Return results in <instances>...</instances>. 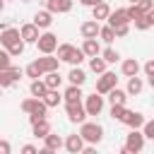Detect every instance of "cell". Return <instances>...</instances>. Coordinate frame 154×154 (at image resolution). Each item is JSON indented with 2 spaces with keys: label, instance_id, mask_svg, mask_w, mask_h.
Listing matches in <instances>:
<instances>
[{
  "label": "cell",
  "instance_id": "cell-12",
  "mask_svg": "<svg viewBox=\"0 0 154 154\" xmlns=\"http://www.w3.org/2000/svg\"><path fill=\"white\" fill-rule=\"evenodd\" d=\"M99 29H101V24H99L96 19H87V22L79 24V34H82V38H96V36H99Z\"/></svg>",
  "mask_w": 154,
  "mask_h": 154
},
{
  "label": "cell",
  "instance_id": "cell-37",
  "mask_svg": "<svg viewBox=\"0 0 154 154\" xmlns=\"http://www.w3.org/2000/svg\"><path fill=\"white\" fill-rule=\"evenodd\" d=\"M12 67V55L7 53V48H0V70H10Z\"/></svg>",
  "mask_w": 154,
  "mask_h": 154
},
{
  "label": "cell",
  "instance_id": "cell-18",
  "mask_svg": "<svg viewBox=\"0 0 154 154\" xmlns=\"http://www.w3.org/2000/svg\"><path fill=\"white\" fill-rule=\"evenodd\" d=\"M108 14H111V7H108L106 0H101V2H96V5L91 7V19H96V22L108 19Z\"/></svg>",
  "mask_w": 154,
  "mask_h": 154
},
{
  "label": "cell",
  "instance_id": "cell-46",
  "mask_svg": "<svg viewBox=\"0 0 154 154\" xmlns=\"http://www.w3.org/2000/svg\"><path fill=\"white\" fill-rule=\"evenodd\" d=\"M147 17H149V19H152V24H154V7H152V10L147 12Z\"/></svg>",
  "mask_w": 154,
  "mask_h": 154
},
{
  "label": "cell",
  "instance_id": "cell-30",
  "mask_svg": "<svg viewBox=\"0 0 154 154\" xmlns=\"http://www.w3.org/2000/svg\"><path fill=\"white\" fill-rule=\"evenodd\" d=\"M84 94H82V87L79 84H70L67 89H65V94H63V99L65 101H79Z\"/></svg>",
  "mask_w": 154,
  "mask_h": 154
},
{
  "label": "cell",
  "instance_id": "cell-45",
  "mask_svg": "<svg viewBox=\"0 0 154 154\" xmlns=\"http://www.w3.org/2000/svg\"><path fill=\"white\" fill-rule=\"evenodd\" d=\"M79 2H82L84 7H94V5H96V2H101V0H79Z\"/></svg>",
  "mask_w": 154,
  "mask_h": 154
},
{
  "label": "cell",
  "instance_id": "cell-28",
  "mask_svg": "<svg viewBox=\"0 0 154 154\" xmlns=\"http://www.w3.org/2000/svg\"><path fill=\"white\" fill-rule=\"evenodd\" d=\"M106 96H108L111 106H113V103H125V101H128V91H125V89H118V87H113Z\"/></svg>",
  "mask_w": 154,
  "mask_h": 154
},
{
  "label": "cell",
  "instance_id": "cell-11",
  "mask_svg": "<svg viewBox=\"0 0 154 154\" xmlns=\"http://www.w3.org/2000/svg\"><path fill=\"white\" fill-rule=\"evenodd\" d=\"M46 10L53 14H67L72 10V0H46Z\"/></svg>",
  "mask_w": 154,
  "mask_h": 154
},
{
  "label": "cell",
  "instance_id": "cell-51",
  "mask_svg": "<svg viewBox=\"0 0 154 154\" xmlns=\"http://www.w3.org/2000/svg\"><path fill=\"white\" fill-rule=\"evenodd\" d=\"M130 2H137V0H130Z\"/></svg>",
  "mask_w": 154,
  "mask_h": 154
},
{
  "label": "cell",
  "instance_id": "cell-2",
  "mask_svg": "<svg viewBox=\"0 0 154 154\" xmlns=\"http://www.w3.org/2000/svg\"><path fill=\"white\" fill-rule=\"evenodd\" d=\"M55 53H58V60L60 63H70V65H82V60L87 58L84 51L82 48H75L72 43H58Z\"/></svg>",
  "mask_w": 154,
  "mask_h": 154
},
{
  "label": "cell",
  "instance_id": "cell-42",
  "mask_svg": "<svg viewBox=\"0 0 154 154\" xmlns=\"http://www.w3.org/2000/svg\"><path fill=\"white\" fill-rule=\"evenodd\" d=\"M142 70H144V75L149 77V75H154V58H149L144 65H142Z\"/></svg>",
  "mask_w": 154,
  "mask_h": 154
},
{
  "label": "cell",
  "instance_id": "cell-10",
  "mask_svg": "<svg viewBox=\"0 0 154 154\" xmlns=\"http://www.w3.org/2000/svg\"><path fill=\"white\" fill-rule=\"evenodd\" d=\"M63 149L70 152V154H82V149H84V140H82V135H79V132L67 135L65 142H63Z\"/></svg>",
  "mask_w": 154,
  "mask_h": 154
},
{
  "label": "cell",
  "instance_id": "cell-19",
  "mask_svg": "<svg viewBox=\"0 0 154 154\" xmlns=\"http://www.w3.org/2000/svg\"><path fill=\"white\" fill-rule=\"evenodd\" d=\"M34 24H36L38 29H48V26L53 24V12H48V10H38V12L34 14Z\"/></svg>",
  "mask_w": 154,
  "mask_h": 154
},
{
  "label": "cell",
  "instance_id": "cell-4",
  "mask_svg": "<svg viewBox=\"0 0 154 154\" xmlns=\"http://www.w3.org/2000/svg\"><path fill=\"white\" fill-rule=\"evenodd\" d=\"M144 132L140 130V128H130V132L125 135V149H128V154H137V152H142L144 149Z\"/></svg>",
  "mask_w": 154,
  "mask_h": 154
},
{
  "label": "cell",
  "instance_id": "cell-1",
  "mask_svg": "<svg viewBox=\"0 0 154 154\" xmlns=\"http://www.w3.org/2000/svg\"><path fill=\"white\" fill-rule=\"evenodd\" d=\"M19 108H22V111L29 116V123H36V120H41V118H46V113H48V106L43 103V99H36V96H29V99H24Z\"/></svg>",
  "mask_w": 154,
  "mask_h": 154
},
{
  "label": "cell",
  "instance_id": "cell-47",
  "mask_svg": "<svg viewBox=\"0 0 154 154\" xmlns=\"http://www.w3.org/2000/svg\"><path fill=\"white\" fill-rule=\"evenodd\" d=\"M147 82H149V87L154 89V75H149V77H147Z\"/></svg>",
  "mask_w": 154,
  "mask_h": 154
},
{
  "label": "cell",
  "instance_id": "cell-50",
  "mask_svg": "<svg viewBox=\"0 0 154 154\" xmlns=\"http://www.w3.org/2000/svg\"><path fill=\"white\" fill-rule=\"evenodd\" d=\"M22 2H31V0H22Z\"/></svg>",
  "mask_w": 154,
  "mask_h": 154
},
{
  "label": "cell",
  "instance_id": "cell-17",
  "mask_svg": "<svg viewBox=\"0 0 154 154\" xmlns=\"http://www.w3.org/2000/svg\"><path fill=\"white\" fill-rule=\"evenodd\" d=\"M140 70H142V65H140L135 58H128V60H123V63H120V72H123V77L140 75Z\"/></svg>",
  "mask_w": 154,
  "mask_h": 154
},
{
  "label": "cell",
  "instance_id": "cell-6",
  "mask_svg": "<svg viewBox=\"0 0 154 154\" xmlns=\"http://www.w3.org/2000/svg\"><path fill=\"white\" fill-rule=\"evenodd\" d=\"M36 48H38L41 55L55 53V48H58V36H55L53 31H43V34L38 36V41H36Z\"/></svg>",
  "mask_w": 154,
  "mask_h": 154
},
{
  "label": "cell",
  "instance_id": "cell-40",
  "mask_svg": "<svg viewBox=\"0 0 154 154\" xmlns=\"http://www.w3.org/2000/svg\"><path fill=\"white\" fill-rule=\"evenodd\" d=\"M113 31H116V38H123L130 34V24H118V26H113Z\"/></svg>",
  "mask_w": 154,
  "mask_h": 154
},
{
  "label": "cell",
  "instance_id": "cell-34",
  "mask_svg": "<svg viewBox=\"0 0 154 154\" xmlns=\"http://www.w3.org/2000/svg\"><path fill=\"white\" fill-rule=\"evenodd\" d=\"M24 75L26 77H31V79H38V77H43V70L38 67V63L34 60V63H29L26 67H24Z\"/></svg>",
  "mask_w": 154,
  "mask_h": 154
},
{
  "label": "cell",
  "instance_id": "cell-27",
  "mask_svg": "<svg viewBox=\"0 0 154 154\" xmlns=\"http://www.w3.org/2000/svg\"><path fill=\"white\" fill-rule=\"evenodd\" d=\"M43 82H46L48 89H58V87L63 84V77H60L58 70H53V72H46V75H43Z\"/></svg>",
  "mask_w": 154,
  "mask_h": 154
},
{
  "label": "cell",
  "instance_id": "cell-16",
  "mask_svg": "<svg viewBox=\"0 0 154 154\" xmlns=\"http://www.w3.org/2000/svg\"><path fill=\"white\" fill-rule=\"evenodd\" d=\"M63 142H65V140H63L60 135L48 132V135L43 137V149H48L51 154H53V152H60V149H63Z\"/></svg>",
  "mask_w": 154,
  "mask_h": 154
},
{
  "label": "cell",
  "instance_id": "cell-43",
  "mask_svg": "<svg viewBox=\"0 0 154 154\" xmlns=\"http://www.w3.org/2000/svg\"><path fill=\"white\" fill-rule=\"evenodd\" d=\"M12 152V144L7 140H0V154H10Z\"/></svg>",
  "mask_w": 154,
  "mask_h": 154
},
{
  "label": "cell",
  "instance_id": "cell-29",
  "mask_svg": "<svg viewBox=\"0 0 154 154\" xmlns=\"http://www.w3.org/2000/svg\"><path fill=\"white\" fill-rule=\"evenodd\" d=\"M106 60L101 58V55H94V58H89V70L94 72V75H101V72H106Z\"/></svg>",
  "mask_w": 154,
  "mask_h": 154
},
{
  "label": "cell",
  "instance_id": "cell-3",
  "mask_svg": "<svg viewBox=\"0 0 154 154\" xmlns=\"http://www.w3.org/2000/svg\"><path fill=\"white\" fill-rule=\"evenodd\" d=\"M79 135H82L84 144H99V142L103 140V128H101L99 123L84 120V123H79Z\"/></svg>",
  "mask_w": 154,
  "mask_h": 154
},
{
  "label": "cell",
  "instance_id": "cell-21",
  "mask_svg": "<svg viewBox=\"0 0 154 154\" xmlns=\"http://www.w3.org/2000/svg\"><path fill=\"white\" fill-rule=\"evenodd\" d=\"M108 24H111V26H118V24H130V19H128V14H125V7L111 10V14H108Z\"/></svg>",
  "mask_w": 154,
  "mask_h": 154
},
{
  "label": "cell",
  "instance_id": "cell-38",
  "mask_svg": "<svg viewBox=\"0 0 154 154\" xmlns=\"http://www.w3.org/2000/svg\"><path fill=\"white\" fill-rule=\"evenodd\" d=\"M125 14H128V19H130V22H135V19L142 14V10L137 7V2H130V7H125Z\"/></svg>",
  "mask_w": 154,
  "mask_h": 154
},
{
  "label": "cell",
  "instance_id": "cell-49",
  "mask_svg": "<svg viewBox=\"0 0 154 154\" xmlns=\"http://www.w3.org/2000/svg\"><path fill=\"white\" fill-rule=\"evenodd\" d=\"M0 96H2V87H0Z\"/></svg>",
  "mask_w": 154,
  "mask_h": 154
},
{
  "label": "cell",
  "instance_id": "cell-44",
  "mask_svg": "<svg viewBox=\"0 0 154 154\" xmlns=\"http://www.w3.org/2000/svg\"><path fill=\"white\" fill-rule=\"evenodd\" d=\"M22 154H38V149H36L34 144H24V147H22Z\"/></svg>",
  "mask_w": 154,
  "mask_h": 154
},
{
  "label": "cell",
  "instance_id": "cell-20",
  "mask_svg": "<svg viewBox=\"0 0 154 154\" xmlns=\"http://www.w3.org/2000/svg\"><path fill=\"white\" fill-rule=\"evenodd\" d=\"M142 89H144V82H142V77H137V75L128 77V87H125L128 96H137V94H142Z\"/></svg>",
  "mask_w": 154,
  "mask_h": 154
},
{
  "label": "cell",
  "instance_id": "cell-53",
  "mask_svg": "<svg viewBox=\"0 0 154 154\" xmlns=\"http://www.w3.org/2000/svg\"><path fill=\"white\" fill-rule=\"evenodd\" d=\"M5 2H7V0H5Z\"/></svg>",
  "mask_w": 154,
  "mask_h": 154
},
{
  "label": "cell",
  "instance_id": "cell-8",
  "mask_svg": "<svg viewBox=\"0 0 154 154\" xmlns=\"http://www.w3.org/2000/svg\"><path fill=\"white\" fill-rule=\"evenodd\" d=\"M82 103H84V108H87V116H99V113L103 111V94L94 91V94L84 96Z\"/></svg>",
  "mask_w": 154,
  "mask_h": 154
},
{
  "label": "cell",
  "instance_id": "cell-24",
  "mask_svg": "<svg viewBox=\"0 0 154 154\" xmlns=\"http://www.w3.org/2000/svg\"><path fill=\"white\" fill-rule=\"evenodd\" d=\"M67 79H70V84H79V87H82V84L87 82V72H84L79 65H72V70L67 72Z\"/></svg>",
  "mask_w": 154,
  "mask_h": 154
},
{
  "label": "cell",
  "instance_id": "cell-48",
  "mask_svg": "<svg viewBox=\"0 0 154 154\" xmlns=\"http://www.w3.org/2000/svg\"><path fill=\"white\" fill-rule=\"evenodd\" d=\"M2 10H5V0H0V12H2Z\"/></svg>",
  "mask_w": 154,
  "mask_h": 154
},
{
  "label": "cell",
  "instance_id": "cell-15",
  "mask_svg": "<svg viewBox=\"0 0 154 154\" xmlns=\"http://www.w3.org/2000/svg\"><path fill=\"white\" fill-rule=\"evenodd\" d=\"M120 123L128 125V128H142V125H144V116H142L140 111H125V116H123Z\"/></svg>",
  "mask_w": 154,
  "mask_h": 154
},
{
  "label": "cell",
  "instance_id": "cell-32",
  "mask_svg": "<svg viewBox=\"0 0 154 154\" xmlns=\"http://www.w3.org/2000/svg\"><path fill=\"white\" fill-rule=\"evenodd\" d=\"M99 38L106 41V43H113V41H116V31H113V26H111V24H103V26L99 29Z\"/></svg>",
  "mask_w": 154,
  "mask_h": 154
},
{
  "label": "cell",
  "instance_id": "cell-13",
  "mask_svg": "<svg viewBox=\"0 0 154 154\" xmlns=\"http://www.w3.org/2000/svg\"><path fill=\"white\" fill-rule=\"evenodd\" d=\"M22 36H19V29H14V26H7V29H2L0 31V46L2 48H10L12 43H17Z\"/></svg>",
  "mask_w": 154,
  "mask_h": 154
},
{
  "label": "cell",
  "instance_id": "cell-25",
  "mask_svg": "<svg viewBox=\"0 0 154 154\" xmlns=\"http://www.w3.org/2000/svg\"><path fill=\"white\" fill-rule=\"evenodd\" d=\"M29 91H31V96H36V99H43V96H46V91H48V87H46L43 77H38V79H31V84H29Z\"/></svg>",
  "mask_w": 154,
  "mask_h": 154
},
{
  "label": "cell",
  "instance_id": "cell-52",
  "mask_svg": "<svg viewBox=\"0 0 154 154\" xmlns=\"http://www.w3.org/2000/svg\"><path fill=\"white\" fill-rule=\"evenodd\" d=\"M152 103H154V99H152Z\"/></svg>",
  "mask_w": 154,
  "mask_h": 154
},
{
  "label": "cell",
  "instance_id": "cell-9",
  "mask_svg": "<svg viewBox=\"0 0 154 154\" xmlns=\"http://www.w3.org/2000/svg\"><path fill=\"white\" fill-rule=\"evenodd\" d=\"M19 36H22V41H24V43H36V41H38V36H41V29H38L34 22H26V24H22V26H19Z\"/></svg>",
  "mask_w": 154,
  "mask_h": 154
},
{
  "label": "cell",
  "instance_id": "cell-33",
  "mask_svg": "<svg viewBox=\"0 0 154 154\" xmlns=\"http://www.w3.org/2000/svg\"><path fill=\"white\" fill-rule=\"evenodd\" d=\"M132 24H135V29H137V31H147L149 26H154V24H152V19L147 17V12H142V14H140Z\"/></svg>",
  "mask_w": 154,
  "mask_h": 154
},
{
  "label": "cell",
  "instance_id": "cell-36",
  "mask_svg": "<svg viewBox=\"0 0 154 154\" xmlns=\"http://www.w3.org/2000/svg\"><path fill=\"white\" fill-rule=\"evenodd\" d=\"M24 48H26V43H24V41H22V38H19V41H17V43H12V46H10V48H7V53H10V55H12V58H19V55H22V53H24Z\"/></svg>",
  "mask_w": 154,
  "mask_h": 154
},
{
  "label": "cell",
  "instance_id": "cell-41",
  "mask_svg": "<svg viewBox=\"0 0 154 154\" xmlns=\"http://www.w3.org/2000/svg\"><path fill=\"white\" fill-rule=\"evenodd\" d=\"M137 7H140L142 12H149V10L154 7V0H137Z\"/></svg>",
  "mask_w": 154,
  "mask_h": 154
},
{
  "label": "cell",
  "instance_id": "cell-31",
  "mask_svg": "<svg viewBox=\"0 0 154 154\" xmlns=\"http://www.w3.org/2000/svg\"><path fill=\"white\" fill-rule=\"evenodd\" d=\"M99 55H101L108 65H113V63H118V60H120V53H118L116 48H111V46H108V48H101V53H99Z\"/></svg>",
  "mask_w": 154,
  "mask_h": 154
},
{
  "label": "cell",
  "instance_id": "cell-23",
  "mask_svg": "<svg viewBox=\"0 0 154 154\" xmlns=\"http://www.w3.org/2000/svg\"><path fill=\"white\" fill-rule=\"evenodd\" d=\"M31 132H34L36 140H38V137L43 140V137L51 132V123H48L46 118H41V120H36V123H31Z\"/></svg>",
  "mask_w": 154,
  "mask_h": 154
},
{
  "label": "cell",
  "instance_id": "cell-35",
  "mask_svg": "<svg viewBox=\"0 0 154 154\" xmlns=\"http://www.w3.org/2000/svg\"><path fill=\"white\" fill-rule=\"evenodd\" d=\"M125 111H128L125 103H113V106H111V118H113V120H123Z\"/></svg>",
  "mask_w": 154,
  "mask_h": 154
},
{
  "label": "cell",
  "instance_id": "cell-26",
  "mask_svg": "<svg viewBox=\"0 0 154 154\" xmlns=\"http://www.w3.org/2000/svg\"><path fill=\"white\" fill-rule=\"evenodd\" d=\"M60 101H63V94H60L58 89H48V91H46V96H43V103H46L48 108H58V106H60Z\"/></svg>",
  "mask_w": 154,
  "mask_h": 154
},
{
  "label": "cell",
  "instance_id": "cell-7",
  "mask_svg": "<svg viewBox=\"0 0 154 154\" xmlns=\"http://www.w3.org/2000/svg\"><path fill=\"white\" fill-rule=\"evenodd\" d=\"M113 87H118V77H116V72H108V70H106V72L99 75V79H96V89H94V91H99V94L106 96Z\"/></svg>",
  "mask_w": 154,
  "mask_h": 154
},
{
  "label": "cell",
  "instance_id": "cell-14",
  "mask_svg": "<svg viewBox=\"0 0 154 154\" xmlns=\"http://www.w3.org/2000/svg\"><path fill=\"white\" fill-rule=\"evenodd\" d=\"M36 63H38V67L43 70V75H46V72H53V70L60 67V60H58V55L53 58V53H46L43 58H36Z\"/></svg>",
  "mask_w": 154,
  "mask_h": 154
},
{
  "label": "cell",
  "instance_id": "cell-39",
  "mask_svg": "<svg viewBox=\"0 0 154 154\" xmlns=\"http://www.w3.org/2000/svg\"><path fill=\"white\" fill-rule=\"evenodd\" d=\"M142 132H144V137H147V140H154V118H152V120H144Z\"/></svg>",
  "mask_w": 154,
  "mask_h": 154
},
{
  "label": "cell",
  "instance_id": "cell-5",
  "mask_svg": "<svg viewBox=\"0 0 154 154\" xmlns=\"http://www.w3.org/2000/svg\"><path fill=\"white\" fill-rule=\"evenodd\" d=\"M65 113H67V120L70 123H84L87 120V108L79 101H65Z\"/></svg>",
  "mask_w": 154,
  "mask_h": 154
},
{
  "label": "cell",
  "instance_id": "cell-22",
  "mask_svg": "<svg viewBox=\"0 0 154 154\" xmlns=\"http://www.w3.org/2000/svg\"><path fill=\"white\" fill-rule=\"evenodd\" d=\"M82 51H84V55H87V58L99 55V53H101V43H99V38H84Z\"/></svg>",
  "mask_w": 154,
  "mask_h": 154
}]
</instances>
